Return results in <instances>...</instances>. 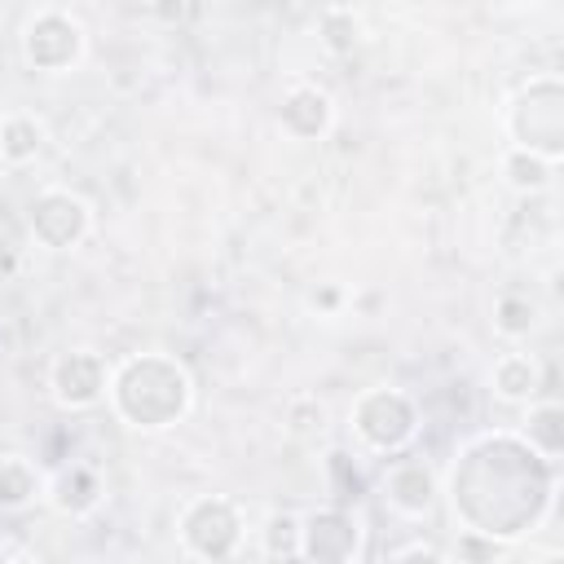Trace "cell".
Returning <instances> with one entry per match:
<instances>
[{"label":"cell","instance_id":"1","mask_svg":"<svg viewBox=\"0 0 564 564\" xmlns=\"http://www.w3.org/2000/svg\"><path fill=\"white\" fill-rule=\"evenodd\" d=\"M560 463L542 458L516 427H485L454 449L441 494L458 529L489 533L507 546L533 538L555 511Z\"/></svg>","mask_w":564,"mask_h":564},{"label":"cell","instance_id":"2","mask_svg":"<svg viewBox=\"0 0 564 564\" xmlns=\"http://www.w3.org/2000/svg\"><path fill=\"white\" fill-rule=\"evenodd\" d=\"M106 405L128 432L154 436L185 423V414L194 410V379L185 361H176L172 352H128L110 366Z\"/></svg>","mask_w":564,"mask_h":564},{"label":"cell","instance_id":"3","mask_svg":"<svg viewBox=\"0 0 564 564\" xmlns=\"http://www.w3.org/2000/svg\"><path fill=\"white\" fill-rule=\"evenodd\" d=\"M507 145L533 150L546 163H564V79L555 70L529 75L502 106Z\"/></svg>","mask_w":564,"mask_h":564},{"label":"cell","instance_id":"4","mask_svg":"<svg viewBox=\"0 0 564 564\" xmlns=\"http://www.w3.org/2000/svg\"><path fill=\"white\" fill-rule=\"evenodd\" d=\"M419 427H423V410H419L414 392L392 388V383H370L348 405V432H352L357 449L375 454V458H392V454L410 449Z\"/></svg>","mask_w":564,"mask_h":564},{"label":"cell","instance_id":"5","mask_svg":"<svg viewBox=\"0 0 564 564\" xmlns=\"http://www.w3.org/2000/svg\"><path fill=\"white\" fill-rule=\"evenodd\" d=\"M176 551L185 560H238L247 551V511L229 494H194L176 511Z\"/></svg>","mask_w":564,"mask_h":564},{"label":"cell","instance_id":"6","mask_svg":"<svg viewBox=\"0 0 564 564\" xmlns=\"http://www.w3.org/2000/svg\"><path fill=\"white\" fill-rule=\"evenodd\" d=\"M18 53L22 66L35 75H70L88 53V31L66 9H40L26 18L18 35Z\"/></svg>","mask_w":564,"mask_h":564},{"label":"cell","instance_id":"7","mask_svg":"<svg viewBox=\"0 0 564 564\" xmlns=\"http://www.w3.org/2000/svg\"><path fill=\"white\" fill-rule=\"evenodd\" d=\"M26 234L44 251H75L93 234V203L66 185H44L26 203Z\"/></svg>","mask_w":564,"mask_h":564},{"label":"cell","instance_id":"8","mask_svg":"<svg viewBox=\"0 0 564 564\" xmlns=\"http://www.w3.org/2000/svg\"><path fill=\"white\" fill-rule=\"evenodd\" d=\"M48 397L57 410L66 414H84L97 410L106 401V383H110V361L97 348H66L48 361Z\"/></svg>","mask_w":564,"mask_h":564},{"label":"cell","instance_id":"9","mask_svg":"<svg viewBox=\"0 0 564 564\" xmlns=\"http://www.w3.org/2000/svg\"><path fill=\"white\" fill-rule=\"evenodd\" d=\"M366 555V520L352 507H317L300 516V560L352 564Z\"/></svg>","mask_w":564,"mask_h":564},{"label":"cell","instance_id":"10","mask_svg":"<svg viewBox=\"0 0 564 564\" xmlns=\"http://www.w3.org/2000/svg\"><path fill=\"white\" fill-rule=\"evenodd\" d=\"M379 502L397 520H410V524L427 520L436 511V502H441V480H436L432 463L427 458H414L405 449L392 454L388 467H383V476H379Z\"/></svg>","mask_w":564,"mask_h":564},{"label":"cell","instance_id":"11","mask_svg":"<svg viewBox=\"0 0 564 564\" xmlns=\"http://www.w3.org/2000/svg\"><path fill=\"white\" fill-rule=\"evenodd\" d=\"M335 119H339L335 97L322 84H308V79H295L278 101V132L295 145L326 141L335 132Z\"/></svg>","mask_w":564,"mask_h":564},{"label":"cell","instance_id":"12","mask_svg":"<svg viewBox=\"0 0 564 564\" xmlns=\"http://www.w3.org/2000/svg\"><path fill=\"white\" fill-rule=\"evenodd\" d=\"M101 502H106V476L84 458H70L44 476V507L62 520H88L97 516Z\"/></svg>","mask_w":564,"mask_h":564},{"label":"cell","instance_id":"13","mask_svg":"<svg viewBox=\"0 0 564 564\" xmlns=\"http://www.w3.org/2000/svg\"><path fill=\"white\" fill-rule=\"evenodd\" d=\"M542 388H546L542 361H538L533 352H524L520 344H511L507 352L494 357V366H489V392H494L502 405H524V401H533Z\"/></svg>","mask_w":564,"mask_h":564},{"label":"cell","instance_id":"14","mask_svg":"<svg viewBox=\"0 0 564 564\" xmlns=\"http://www.w3.org/2000/svg\"><path fill=\"white\" fill-rule=\"evenodd\" d=\"M48 145V123L26 110V106H9L0 110V163L4 167H31Z\"/></svg>","mask_w":564,"mask_h":564},{"label":"cell","instance_id":"15","mask_svg":"<svg viewBox=\"0 0 564 564\" xmlns=\"http://www.w3.org/2000/svg\"><path fill=\"white\" fill-rule=\"evenodd\" d=\"M489 326L502 344H524L529 335H538L542 326V304L538 295H529L524 286H502L494 295V308H489Z\"/></svg>","mask_w":564,"mask_h":564},{"label":"cell","instance_id":"16","mask_svg":"<svg viewBox=\"0 0 564 564\" xmlns=\"http://www.w3.org/2000/svg\"><path fill=\"white\" fill-rule=\"evenodd\" d=\"M35 502H44V471L35 458L9 449L0 454V516H22Z\"/></svg>","mask_w":564,"mask_h":564},{"label":"cell","instance_id":"17","mask_svg":"<svg viewBox=\"0 0 564 564\" xmlns=\"http://www.w3.org/2000/svg\"><path fill=\"white\" fill-rule=\"evenodd\" d=\"M524 410V419H520V436L542 454V458H551V463H560L564 458V405L555 401V397H533V401H524L520 405Z\"/></svg>","mask_w":564,"mask_h":564},{"label":"cell","instance_id":"18","mask_svg":"<svg viewBox=\"0 0 564 564\" xmlns=\"http://www.w3.org/2000/svg\"><path fill=\"white\" fill-rule=\"evenodd\" d=\"M498 172H502V181H507L516 194H546V189L555 185L560 163H546L542 154L520 150V145H502V154H498Z\"/></svg>","mask_w":564,"mask_h":564},{"label":"cell","instance_id":"19","mask_svg":"<svg viewBox=\"0 0 564 564\" xmlns=\"http://www.w3.org/2000/svg\"><path fill=\"white\" fill-rule=\"evenodd\" d=\"M317 40H322V48L330 57H352L361 48V40H366V26L348 4H330L317 18Z\"/></svg>","mask_w":564,"mask_h":564},{"label":"cell","instance_id":"20","mask_svg":"<svg viewBox=\"0 0 564 564\" xmlns=\"http://www.w3.org/2000/svg\"><path fill=\"white\" fill-rule=\"evenodd\" d=\"M256 551L264 560H300V516L295 511H269L256 529Z\"/></svg>","mask_w":564,"mask_h":564},{"label":"cell","instance_id":"21","mask_svg":"<svg viewBox=\"0 0 564 564\" xmlns=\"http://www.w3.org/2000/svg\"><path fill=\"white\" fill-rule=\"evenodd\" d=\"M516 546L489 538V533H476V529H458V542L454 551H445V560H507Z\"/></svg>","mask_w":564,"mask_h":564},{"label":"cell","instance_id":"22","mask_svg":"<svg viewBox=\"0 0 564 564\" xmlns=\"http://www.w3.org/2000/svg\"><path fill=\"white\" fill-rule=\"evenodd\" d=\"M344 286H335V282H322V286H313L308 291V308L317 313V317H326V322H335L339 313H344Z\"/></svg>","mask_w":564,"mask_h":564},{"label":"cell","instance_id":"23","mask_svg":"<svg viewBox=\"0 0 564 564\" xmlns=\"http://www.w3.org/2000/svg\"><path fill=\"white\" fill-rule=\"evenodd\" d=\"M388 560H392V564H401V560H432V564H441V560H445V551H441V546H432V542H423V538H410V542L392 546V551H388Z\"/></svg>","mask_w":564,"mask_h":564},{"label":"cell","instance_id":"24","mask_svg":"<svg viewBox=\"0 0 564 564\" xmlns=\"http://www.w3.org/2000/svg\"><path fill=\"white\" fill-rule=\"evenodd\" d=\"M150 13H154L159 22H176V18L185 13V0H150Z\"/></svg>","mask_w":564,"mask_h":564},{"label":"cell","instance_id":"25","mask_svg":"<svg viewBox=\"0 0 564 564\" xmlns=\"http://www.w3.org/2000/svg\"><path fill=\"white\" fill-rule=\"evenodd\" d=\"M498 9H507V13H524V9H533L538 0H494Z\"/></svg>","mask_w":564,"mask_h":564},{"label":"cell","instance_id":"26","mask_svg":"<svg viewBox=\"0 0 564 564\" xmlns=\"http://www.w3.org/2000/svg\"><path fill=\"white\" fill-rule=\"evenodd\" d=\"M0 546H4V533H0Z\"/></svg>","mask_w":564,"mask_h":564}]
</instances>
